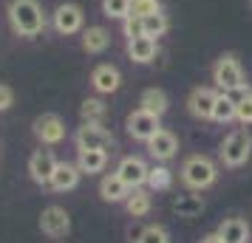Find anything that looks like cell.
Segmentation results:
<instances>
[{"label":"cell","mask_w":252,"mask_h":243,"mask_svg":"<svg viewBox=\"0 0 252 243\" xmlns=\"http://www.w3.org/2000/svg\"><path fill=\"white\" fill-rule=\"evenodd\" d=\"M40 229H43V235H48V238H63V235H68V229H71L68 212L63 207H46L43 215H40Z\"/></svg>","instance_id":"cell-10"},{"label":"cell","mask_w":252,"mask_h":243,"mask_svg":"<svg viewBox=\"0 0 252 243\" xmlns=\"http://www.w3.org/2000/svg\"><path fill=\"white\" fill-rule=\"evenodd\" d=\"M34 136L43 144H60V141L65 139V125H63V119L57 113H43L34 119Z\"/></svg>","instance_id":"cell-9"},{"label":"cell","mask_w":252,"mask_h":243,"mask_svg":"<svg viewBox=\"0 0 252 243\" xmlns=\"http://www.w3.org/2000/svg\"><path fill=\"white\" fill-rule=\"evenodd\" d=\"M105 113H108V108H105L102 99H85L80 105V119L85 125H102Z\"/></svg>","instance_id":"cell-23"},{"label":"cell","mask_w":252,"mask_h":243,"mask_svg":"<svg viewBox=\"0 0 252 243\" xmlns=\"http://www.w3.org/2000/svg\"><path fill=\"white\" fill-rule=\"evenodd\" d=\"M105 164H108V153L105 150H80V162H77V167H80L82 173H102Z\"/></svg>","instance_id":"cell-22"},{"label":"cell","mask_w":252,"mask_h":243,"mask_svg":"<svg viewBox=\"0 0 252 243\" xmlns=\"http://www.w3.org/2000/svg\"><path fill=\"white\" fill-rule=\"evenodd\" d=\"M80 175H82L80 167H74V164H57L48 187L57 189V192H68V189H74V187L80 184Z\"/></svg>","instance_id":"cell-16"},{"label":"cell","mask_w":252,"mask_h":243,"mask_svg":"<svg viewBox=\"0 0 252 243\" xmlns=\"http://www.w3.org/2000/svg\"><path fill=\"white\" fill-rule=\"evenodd\" d=\"M213 82L224 93H235V91H244L247 88V80H244V68L241 62L232 54H221L213 65Z\"/></svg>","instance_id":"cell-2"},{"label":"cell","mask_w":252,"mask_h":243,"mask_svg":"<svg viewBox=\"0 0 252 243\" xmlns=\"http://www.w3.org/2000/svg\"><path fill=\"white\" fill-rule=\"evenodd\" d=\"M161 3L159 0H130V14L133 17H148V14L159 12Z\"/></svg>","instance_id":"cell-30"},{"label":"cell","mask_w":252,"mask_h":243,"mask_svg":"<svg viewBox=\"0 0 252 243\" xmlns=\"http://www.w3.org/2000/svg\"><path fill=\"white\" fill-rule=\"evenodd\" d=\"M57 159H54V153L46 150V144L40 147V150L32 153V159H29V175H32V181L37 184H48L51 181V175L57 170Z\"/></svg>","instance_id":"cell-8"},{"label":"cell","mask_w":252,"mask_h":243,"mask_svg":"<svg viewBox=\"0 0 252 243\" xmlns=\"http://www.w3.org/2000/svg\"><path fill=\"white\" fill-rule=\"evenodd\" d=\"M99 195L105 198V201H111V204H116V201H125L127 195H130V187L119 178V175H105L102 181H99Z\"/></svg>","instance_id":"cell-19"},{"label":"cell","mask_w":252,"mask_h":243,"mask_svg":"<svg viewBox=\"0 0 252 243\" xmlns=\"http://www.w3.org/2000/svg\"><path fill=\"white\" fill-rule=\"evenodd\" d=\"M139 108L148 110V113L164 116V110H167V93L159 91V88H148V91L139 96Z\"/></svg>","instance_id":"cell-20"},{"label":"cell","mask_w":252,"mask_h":243,"mask_svg":"<svg viewBox=\"0 0 252 243\" xmlns=\"http://www.w3.org/2000/svg\"><path fill=\"white\" fill-rule=\"evenodd\" d=\"M122 28H125V37H127V40H133V37H142V34H145V28H142V17H133V14L122 20Z\"/></svg>","instance_id":"cell-31"},{"label":"cell","mask_w":252,"mask_h":243,"mask_svg":"<svg viewBox=\"0 0 252 243\" xmlns=\"http://www.w3.org/2000/svg\"><path fill=\"white\" fill-rule=\"evenodd\" d=\"M142 28H145V34L148 37H164L167 34V28H170V20H167V14L161 12H153V14H148V17H142Z\"/></svg>","instance_id":"cell-24"},{"label":"cell","mask_w":252,"mask_h":243,"mask_svg":"<svg viewBox=\"0 0 252 243\" xmlns=\"http://www.w3.org/2000/svg\"><path fill=\"white\" fill-rule=\"evenodd\" d=\"M252 153V136L250 130H232L224 144H221V159L227 167H241Z\"/></svg>","instance_id":"cell-4"},{"label":"cell","mask_w":252,"mask_h":243,"mask_svg":"<svg viewBox=\"0 0 252 243\" xmlns=\"http://www.w3.org/2000/svg\"><path fill=\"white\" fill-rule=\"evenodd\" d=\"M156 51H159V46H156V37H133V40H127V57L133 59V62H139V65H148V62H153L156 59Z\"/></svg>","instance_id":"cell-15"},{"label":"cell","mask_w":252,"mask_h":243,"mask_svg":"<svg viewBox=\"0 0 252 243\" xmlns=\"http://www.w3.org/2000/svg\"><path fill=\"white\" fill-rule=\"evenodd\" d=\"M250 3H252V0H250Z\"/></svg>","instance_id":"cell-35"},{"label":"cell","mask_w":252,"mask_h":243,"mask_svg":"<svg viewBox=\"0 0 252 243\" xmlns=\"http://www.w3.org/2000/svg\"><path fill=\"white\" fill-rule=\"evenodd\" d=\"M125 207H127V212H130L133 218H142V215L150 212V195L142 189V187H136V189H130V195L125 198Z\"/></svg>","instance_id":"cell-25"},{"label":"cell","mask_w":252,"mask_h":243,"mask_svg":"<svg viewBox=\"0 0 252 243\" xmlns=\"http://www.w3.org/2000/svg\"><path fill=\"white\" fill-rule=\"evenodd\" d=\"M159 119H161V116L148 113V110H142V108H139V110H133V113L127 116V133H130L133 139H139V141H150L161 130Z\"/></svg>","instance_id":"cell-7"},{"label":"cell","mask_w":252,"mask_h":243,"mask_svg":"<svg viewBox=\"0 0 252 243\" xmlns=\"http://www.w3.org/2000/svg\"><path fill=\"white\" fill-rule=\"evenodd\" d=\"M173 209H176L182 218H195V215L204 209V201H201V195H179L176 204H173Z\"/></svg>","instance_id":"cell-26"},{"label":"cell","mask_w":252,"mask_h":243,"mask_svg":"<svg viewBox=\"0 0 252 243\" xmlns=\"http://www.w3.org/2000/svg\"><path fill=\"white\" fill-rule=\"evenodd\" d=\"M77 147L80 150H111L114 147V136L102 125H85L82 122V128L77 130Z\"/></svg>","instance_id":"cell-6"},{"label":"cell","mask_w":252,"mask_h":243,"mask_svg":"<svg viewBox=\"0 0 252 243\" xmlns=\"http://www.w3.org/2000/svg\"><path fill=\"white\" fill-rule=\"evenodd\" d=\"M91 82H94V88H96L99 93H114V91H119V85H122V74H119L116 65L102 62V65L94 68Z\"/></svg>","instance_id":"cell-13"},{"label":"cell","mask_w":252,"mask_h":243,"mask_svg":"<svg viewBox=\"0 0 252 243\" xmlns=\"http://www.w3.org/2000/svg\"><path fill=\"white\" fill-rule=\"evenodd\" d=\"M148 164L142 162V159H136V156H127V159H122L119 162V167H116V175L125 181L130 189H136V187L148 184Z\"/></svg>","instance_id":"cell-11"},{"label":"cell","mask_w":252,"mask_h":243,"mask_svg":"<svg viewBox=\"0 0 252 243\" xmlns=\"http://www.w3.org/2000/svg\"><path fill=\"white\" fill-rule=\"evenodd\" d=\"M218 93L213 88H195L187 99V108L195 119H213V108H216Z\"/></svg>","instance_id":"cell-12"},{"label":"cell","mask_w":252,"mask_h":243,"mask_svg":"<svg viewBox=\"0 0 252 243\" xmlns=\"http://www.w3.org/2000/svg\"><path fill=\"white\" fill-rule=\"evenodd\" d=\"M136 243H170V238H167V232L161 229V226H145V229L139 232Z\"/></svg>","instance_id":"cell-29"},{"label":"cell","mask_w":252,"mask_h":243,"mask_svg":"<svg viewBox=\"0 0 252 243\" xmlns=\"http://www.w3.org/2000/svg\"><path fill=\"white\" fill-rule=\"evenodd\" d=\"M235 119H241L244 125H252V96H244L238 102V113H235Z\"/></svg>","instance_id":"cell-32"},{"label":"cell","mask_w":252,"mask_h":243,"mask_svg":"<svg viewBox=\"0 0 252 243\" xmlns=\"http://www.w3.org/2000/svg\"><path fill=\"white\" fill-rule=\"evenodd\" d=\"M51 23L57 28V34H77V31H82L85 12L77 3H60L54 9V14H51Z\"/></svg>","instance_id":"cell-5"},{"label":"cell","mask_w":252,"mask_h":243,"mask_svg":"<svg viewBox=\"0 0 252 243\" xmlns=\"http://www.w3.org/2000/svg\"><path fill=\"white\" fill-rule=\"evenodd\" d=\"M218 235L224 243H247L250 241V223L241 218H227L218 226Z\"/></svg>","instance_id":"cell-17"},{"label":"cell","mask_w":252,"mask_h":243,"mask_svg":"<svg viewBox=\"0 0 252 243\" xmlns=\"http://www.w3.org/2000/svg\"><path fill=\"white\" fill-rule=\"evenodd\" d=\"M201 243H224V241H221V235H207Z\"/></svg>","instance_id":"cell-34"},{"label":"cell","mask_w":252,"mask_h":243,"mask_svg":"<svg viewBox=\"0 0 252 243\" xmlns=\"http://www.w3.org/2000/svg\"><path fill=\"white\" fill-rule=\"evenodd\" d=\"M9 23L20 37H37L46 28V14L37 0H12L9 3Z\"/></svg>","instance_id":"cell-1"},{"label":"cell","mask_w":252,"mask_h":243,"mask_svg":"<svg viewBox=\"0 0 252 243\" xmlns=\"http://www.w3.org/2000/svg\"><path fill=\"white\" fill-rule=\"evenodd\" d=\"M170 184H173V175L164 164H156V167L148 170V187L150 189H167Z\"/></svg>","instance_id":"cell-27"},{"label":"cell","mask_w":252,"mask_h":243,"mask_svg":"<svg viewBox=\"0 0 252 243\" xmlns=\"http://www.w3.org/2000/svg\"><path fill=\"white\" fill-rule=\"evenodd\" d=\"M216 178H218V170L207 156H190L182 164V181L190 189H207Z\"/></svg>","instance_id":"cell-3"},{"label":"cell","mask_w":252,"mask_h":243,"mask_svg":"<svg viewBox=\"0 0 252 243\" xmlns=\"http://www.w3.org/2000/svg\"><path fill=\"white\" fill-rule=\"evenodd\" d=\"M12 105H14V91L9 88V85H3V82H0V113H3V110H9Z\"/></svg>","instance_id":"cell-33"},{"label":"cell","mask_w":252,"mask_h":243,"mask_svg":"<svg viewBox=\"0 0 252 243\" xmlns=\"http://www.w3.org/2000/svg\"><path fill=\"white\" fill-rule=\"evenodd\" d=\"M102 14L111 20H125L130 17V0H102Z\"/></svg>","instance_id":"cell-28"},{"label":"cell","mask_w":252,"mask_h":243,"mask_svg":"<svg viewBox=\"0 0 252 243\" xmlns=\"http://www.w3.org/2000/svg\"><path fill=\"white\" fill-rule=\"evenodd\" d=\"M108 46H111L108 28H102V26H88V28L82 31V48H85L88 54H102Z\"/></svg>","instance_id":"cell-18"},{"label":"cell","mask_w":252,"mask_h":243,"mask_svg":"<svg viewBox=\"0 0 252 243\" xmlns=\"http://www.w3.org/2000/svg\"><path fill=\"white\" fill-rule=\"evenodd\" d=\"M235 113H238V99L232 96V93H218V99H216V108H213V119L216 122H232L235 119Z\"/></svg>","instance_id":"cell-21"},{"label":"cell","mask_w":252,"mask_h":243,"mask_svg":"<svg viewBox=\"0 0 252 243\" xmlns=\"http://www.w3.org/2000/svg\"><path fill=\"white\" fill-rule=\"evenodd\" d=\"M148 150H150V156H153L156 162H170L173 156H176V150H179V139L173 136L170 130L161 128L159 133L148 141Z\"/></svg>","instance_id":"cell-14"}]
</instances>
